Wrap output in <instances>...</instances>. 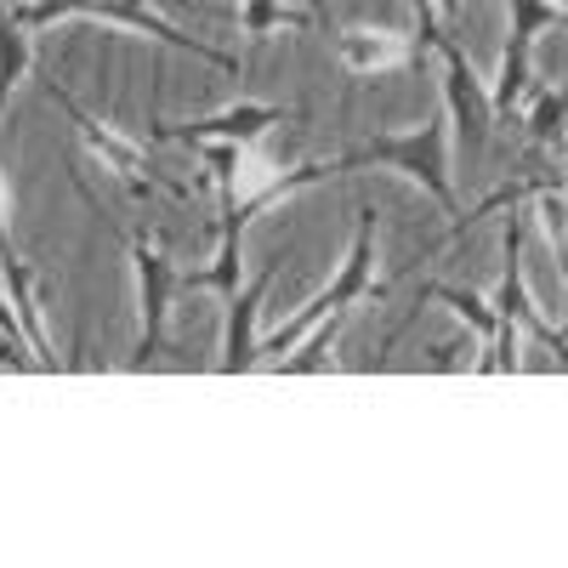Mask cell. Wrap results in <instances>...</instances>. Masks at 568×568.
I'll return each instance as SVG.
<instances>
[{
	"instance_id": "4",
	"label": "cell",
	"mask_w": 568,
	"mask_h": 568,
	"mask_svg": "<svg viewBox=\"0 0 568 568\" xmlns=\"http://www.w3.org/2000/svg\"><path fill=\"white\" fill-rule=\"evenodd\" d=\"M562 7L557 0H506V45H500V74L489 80L495 114H511L529 103V80H535V40L557 29Z\"/></svg>"
},
{
	"instance_id": "18",
	"label": "cell",
	"mask_w": 568,
	"mask_h": 568,
	"mask_svg": "<svg viewBox=\"0 0 568 568\" xmlns=\"http://www.w3.org/2000/svg\"><path fill=\"white\" fill-rule=\"evenodd\" d=\"M562 187H568V182H562Z\"/></svg>"
},
{
	"instance_id": "14",
	"label": "cell",
	"mask_w": 568,
	"mask_h": 568,
	"mask_svg": "<svg viewBox=\"0 0 568 568\" xmlns=\"http://www.w3.org/2000/svg\"><path fill=\"white\" fill-rule=\"evenodd\" d=\"M342 324H347V313H329V318H318L307 336L296 342L302 353H284L278 358V369L284 375H307V369H324L329 364V347H336V336H342Z\"/></svg>"
},
{
	"instance_id": "16",
	"label": "cell",
	"mask_w": 568,
	"mask_h": 568,
	"mask_svg": "<svg viewBox=\"0 0 568 568\" xmlns=\"http://www.w3.org/2000/svg\"><path fill=\"white\" fill-rule=\"evenodd\" d=\"M460 12V0H438V18H455Z\"/></svg>"
},
{
	"instance_id": "1",
	"label": "cell",
	"mask_w": 568,
	"mask_h": 568,
	"mask_svg": "<svg viewBox=\"0 0 568 568\" xmlns=\"http://www.w3.org/2000/svg\"><path fill=\"white\" fill-rule=\"evenodd\" d=\"M329 165H336V176L364 171V165L398 171V176H409L438 211L460 216V205H455V171H449V120H426V125H409V131L369 136V142H358V149L336 154Z\"/></svg>"
},
{
	"instance_id": "6",
	"label": "cell",
	"mask_w": 568,
	"mask_h": 568,
	"mask_svg": "<svg viewBox=\"0 0 568 568\" xmlns=\"http://www.w3.org/2000/svg\"><path fill=\"white\" fill-rule=\"evenodd\" d=\"M529 205V200H524ZM524 205H511V216H506V227H500V291H495V313L506 318V324H517V329H529V336L540 342V347H551V353H562V364H568V336L562 329L535 307V296H529V278H524V233H529V211Z\"/></svg>"
},
{
	"instance_id": "7",
	"label": "cell",
	"mask_w": 568,
	"mask_h": 568,
	"mask_svg": "<svg viewBox=\"0 0 568 568\" xmlns=\"http://www.w3.org/2000/svg\"><path fill=\"white\" fill-rule=\"evenodd\" d=\"M125 256L136 267V313H142V329H136V353H131V369H142L149 358H160L165 347V324H171V296L182 291V273L165 251H154L149 240H125Z\"/></svg>"
},
{
	"instance_id": "3",
	"label": "cell",
	"mask_w": 568,
	"mask_h": 568,
	"mask_svg": "<svg viewBox=\"0 0 568 568\" xmlns=\"http://www.w3.org/2000/svg\"><path fill=\"white\" fill-rule=\"evenodd\" d=\"M375 233H382V222H375V211L369 205H358V227H353V251H347V262H342V273L324 284V291L284 324V329H273L267 342H256V358L262 353H291L307 329L318 324V318H329V313H353L364 296H387V284H375Z\"/></svg>"
},
{
	"instance_id": "13",
	"label": "cell",
	"mask_w": 568,
	"mask_h": 568,
	"mask_svg": "<svg viewBox=\"0 0 568 568\" xmlns=\"http://www.w3.org/2000/svg\"><path fill=\"white\" fill-rule=\"evenodd\" d=\"M34 69V45H29V29L18 23V12L0 7V120H7V103H12V85H23Z\"/></svg>"
},
{
	"instance_id": "12",
	"label": "cell",
	"mask_w": 568,
	"mask_h": 568,
	"mask_svg": "<svg viewBox=\"0 0 568 568\" xmlns=\"http://www.w3.org/2000/svg\"><path fill=\"white\" fill-rule=\"evenodd\" d=\"M324 18V0H307V7H284V0H240V29L245 40H273V34H307Z\"/></svg>"
},
{
	"instance_id": "8",
	"label": "cell",
	"mask_w": 568,
	"mask_h": 568,
	"mask_svg": "<svg viewBox=\"0 0 568 568\" xmlns=\"http://www.w3.org/2000/svg\"><path fill=\"white\" fill-rule=\"evenodd\" d=\"M296 109L278 103H227L205 120H154L149 136L154 142H182V149H205V142H240V149H256V142L278 125H291Z\"/></svg>"
},
{
	"instance_id": "17",
	"label": "cell",
	"mask_w": 568,
	"mask_h": 568,
	"mask_svg": "<svg viewBox=\"0 0 568 568\" xmlns=\"http://www.w3.org/2000/svg\"><path fill=\"white\" fill-rule=\"evenodd\" d=\"M557 7H562V12H568V0H557Z\"/></svg>"
},
{
	"instance_id": "15",
	"label": "cell",
	"mask_w": 568,
	"mask_h": 568,
	"mask_svg": "<svg viewBox=\"0 0 568 568\" xmlns=\"http://www.w3.org/2000/svg\"><path fill=\"white\" fill-rule=\"evenodd\" d=\"M568 136V80L540 91V98L529 103V142H540V149H557V142Z\"/></svg>"
},
{
	"instance_id": "5",
	"label": "cell",
	"mask_w": 568,
	"mask_h": 568,
	"mask_svg": "<svg viewBox=\"0 0 568 568\" xmlns=\"http://www.w3.org/2000/svg\"><path fill=\"white\" fill-rule=\"evenodd\" d=\"M45 98H52V103H58V109H63V114L74 120V131L85 136V149H91V154H98V160H103V171H114V176H120V182L131 187V194H136V200H154V194H171V200H187V187H176L171 176H160V171H154L149 160H142V149H136V142H125V136H114V131H109V125H103L98 114H85V109H80V103L69 98V91H63L58 80H45Z\"/></svg>"
},
{
	"instance_id": "2",
	"label": "cell",
	"mask_w": 568,
	"mask_h": 568,
	"mask_svg": "<svg viewBox=\"0 0 568 568\" xmlns=\"http://www.w3.org/2000/svg\"><path fill=\"white\" fill-rule=\"evenodd\" d=\"M18 23L23 29H45V23H63V18H98V23H114V29H131L142 40H160L171 52L194 58V63H211L222 74H240V58L222 52V45H205L200 34H182L171 18H160L149 0H18Z\"/></svg>"
},
{
	"instance_id": "10",
	"label": "cell",
	"mask_w": 568,
	"mask_h": 568,
	"mask_svg": "<svg viewBox=\"0 0 568 568\" xmlns=\"http://www.w3.org/2000/svg\"><path fill=\"white\" fill-rule=\"evenodd\" d=\"M273 278H278V262H267L251 284H240V291L227 296V324H222V375H245V369H256L262 358H256V307H262V296L273 291Z\"/></svg>"
},
{
	"instance_id": "9",
	"label": "cell",
	"mask_w": 568,
	"mask_h": 568,
	"mask_svg": "<svg viewBox=\"0 0 568 568\" xmlns=\"http://www.w3.org/2000/svg\"><path fill=\"white\" fill-rule=\"evenodd\" d=\"M433 52L444 58V120L460 131V149L478 160L489 149V131H495V98H489V80H478V69L466 63V52L444 34Z\"/></svg>"
},
{
	"instance_id": "11",
	"label": "cell",
	"mask_w": 568,
	"mask_h": 568,
	"mask_svg": "<svg viewBox=\"0 0 568 568\" xmlns=\"http://www.w3.org/2000/svg\"><path fill=\"white\" fill-rule=\"evenodd\" d=\"M420 52L415 45V34H398V29H342L336 34V58H342V69L347 74H387V69H398V63H409Z\"/></svg>"
}]
</instances>
